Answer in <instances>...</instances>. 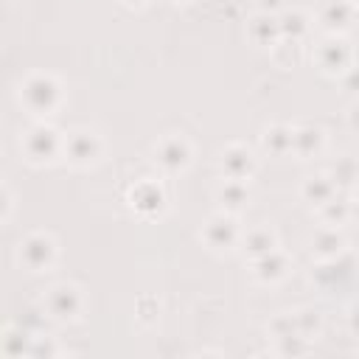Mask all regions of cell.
<instances>
[{"instance_id":"obj_20","label":"cell","mask_w":359,"mask_h":359,"mask_svg":"<svg viewBox=\"0 0 359 359\" xmlns=\"http://www.w3.org/2000/svg\"><path fill=\"white\" fill-rule=\"evenodd\" d=\"M123 3H129V6H146L149 0H123Z\"/></svg>"},{"instance_id":"obj_18","label":"cell","mask_w":359,"mask_h":359,"mask_svg":"<svg viewBox=\"0 0 359 359\" xmlns=\"http://www.w3.org/2000/svg\"><path fill=\"white\" fill-rule=\"evenodd\" d=\"M261 143H264V149L272 151L275 157L292 151V126H280V123H278V126H269V129L261 135Z\"/></svg>"},{"instance_id":"obj_10","label":"cell","mask_w":359,"mask_h":359,"mask_svg":"<svg viewBox=\"0 0 359 359\" xmlns=\"http://www.w3.org/2000/svg\"><path fill=\"white\" fill-rule=\"evenodd\" d=\"M353 11H356L353 0H325L323 8H320V22H323L331 34H339V31H345V28L351 25Z\"/></svg>"},{"instance_id":"obj_16","label":"cell","mask_w":359,"mask_h":359,"mask_svg":"<svg viewBox=\"0 0 359 359\" xmlns=\"http://www.w3.org/2000/svg\"><path fill=\"white\" fill-rule=\"evenodd\" d=\"M334 191H337V185L331 182L328 174H317V177H309L303 182V196L309 202H314V205H325L334 196Z\"/></svg>"},{"instance_id":"obj_7","label":"cell","mask_w":359,"mask_h":359,"mask_svg":"<svg viewBox=\"0 0 359 359\" xmlns=\"http://www.w3.org/2000/svg\"><path fill=\"white\" fill-rule=\"evenodd\" d=\"M202 238L210 250H230L238 241V224H236L233 213H227V210L213 213L202 227Z\"/></svg>"},{"instance_id":"obj_11","label":"cell","mask_w":359,"mask_h":359,"mask_svg":"<svg viewBox=\"0 0 359 359\" xmlns=\"http://www.w3.org/2000/svg\"><path fill=\"white\" fill-rule=\"evenodd\" d=\"M129 202H132L135 210H140V213L149 210L151 213V210H160L165 205V194L154 180H143L129 191Z\"/></svg>"},{"instance_id":"obj_1","label":"cell","mask_w":359,"mask_h":359,"mask_svg":"<svg viewBox=\"0 0 359 359\" xmlns=\"http://www.w3.org/2000/svg\"><path fill=\"white\" fill-rule=\"evenodd\" d=\"M17 98L31 115L45 118L62 104V87L50 73H31L25 81H20Z\"/></svg>"},{"instance_id":"obj_12","label":"cell","mask_w":359,"mask_h":359,"mask_svg":"<svg viewBox=\"0 0 359 359\" xmlns=\"http://www.w3.org/2000/svg\"><path fill=\"white\" fill-rule=\"evenodd\" d=\"M323 149V129L317 126H292V151L297 157H311L320 154Z\"/></svg>"},{"instance_id":"obj_13","label":"cell","mask_w":359,"mask_h":359,"mask_svg":"<svg viewBox=\"0 0 359 359\" xmlns=\"http://www.w3.org/2000/svg\"><path fill=\"white\" fill-rule=\"evenodd\" d=\"M286 266H289L286 255L275 247L272 252L255 258V269H252V272H255V278H258L261 283H275V280H280V278L286 275Z\"/></svg>"},{"instance_id":"obj_22","label":"cell","mask_w":359,"mask_h":359,"mask_svg":"<svg viewBox=\"0 0 359 359\" xmlns=\"http://www.w3.org/2000/svg\"><path fill=\"white\" fill-rule=\"evenodd\" d=\"M177 3H180V0H177ZM182 3H188V0H182Z\"/></svg>"},{"instance_id":"obj_19","label":"cell","mask_w":359,"mask_h":359,"mask_svg":"<svg viewBox=\"0 0 359 359\" xmlns=\"http://www.w3.org/2000/svg\"><path fill=\"white\" fill-rule=\"evenodd\" d=\"M278 22H280V36L286 39H300L309 31V22L300 11H286L283 17H278Z\"/></svg>"},{"instance_id":"obj_9","label":"cell","mask_w":359,"mask_h":359,"mask_svg":"<svg viewBox=\"0 0 359 359\" xmlns=\"http://www.w3.org/2000/svg\"><path fill=\"white\" fill-rule=\"evenodd\" d=\"M219 165H222V177H224V180H241V182H247L250 174H252V168H255V157H252V151H250L247 146L230 143V146L222 151Z\"/></svg>"},{"instance_id":"obj_6","label":"cell","mask_w":359,"mask_h":359,"mask_svg":"<svg viewBox=\"0 0 359 359\" xmlns=\"http://www.w3.org/2000/svg\"><path fill=\"white\" fill-rule=\"evenodd\" d=\"M98 154H101V137L90 129H76L62 140V157L76 168L95 163Z\"/></svg>"},{"instance_id":"obj_15","label":"cell","mask_w":359,"mask_h":359,"mask_svg":"<svg viewBox=\"0 0 359 359\" xmlns=\"http://www.w3.org/2000/svg\"><path fill=\"white\" fill-rule=\"evenodd\" d=\"M250 34L258 45H275L280 39V22L278 17H266V14H258L252 22H250Z\"/></svg>"},{"instance_id":"obj_2","label":"cell","mask_w":359,"mask_h":359,"mask_svg":"<svg viewBox=\"0 0 359 359\" xmlns=\"http://www.w3.org/2000/svg\"><path fill=\"white\" fill-rule=\"evenodd\" d=\"M62 140L65 137L50 123L39 121L20 137V146L31 163H50L56 154H62Z\"/></svg>"},{"instance_id":"obj_5","label":"cell","mask_w":359,"mask_h":359,"mask_svg":"<svg viewBox=\"0 0 359 359\" xmlns=\"http://www.w3.org/2000/svg\"><path fill=\"white\" fill-rule=\"evenodd\" d=\"M314 59H317V65H320L323 73H328V76H345V73L351 70L353 50H351V45H348L339 34H328V36L317 45Z\"/></svg>"},{"instance_id":"obj_14","label":"cell","mask_w":359,"mask_h":359,"mask_svg":"<svg viewBox=\"0 0 359 359\" xmlns=\"http://www.w3.org/2000/svg\"><path fill=\"white\" fill-rule=\"evenodd\" d=\"M216 199L222 202V208H224L227 213H236V210L244 208V202H247V185H244L241 180H224V182L219 185V191H216Z\"/></svg>"},{"instance_id":"obj_8","label":"cell","mask_w":359,"mask_h":359,"mask_svg":"<svg viewBox=\"0 0 359 359\" xmlns=\"http://www.w3.org/2000/svg\"><path fill=\"white\" fill-rule=\"evenodd\" d=\"M154 160L165 171H182L191 163V143L180 135H168L154 146Z\"/></svg>"},{"instance_id":"obj_4","label":"cell","mask_w":359,"mask_h":359,"mask_svg":"<svg viewBox=\"0 0 359 359\" xmlns=\"http://www.w3.org/2000/svg\"><path fill=\"white\" fill-rule=\"evenodd\" d=\"M56 241H53V236H48V233H31V236H25L20 244H17V258H20V264L22 266H28L31 272H45V269H50L53 266V261H56Z\"/></svg>"},{"instance_id":"obj_3","label":"cell","mask_w":359,"mask_h":359,"mask_svg":"<svg viewBox=\"0 0 359 359\" xmlns=\"http://www.w3.org/2000/svg\"><path fill=\"white\" fill-rule=\"evenodd\" d=\"M84 309V294L79 286L73 283H56L45 292L42 297V311L50 317V320H59V323H70L81 314Z\"/></svg>"},{"instance_id":"obj_17","label":"cell","mask_w":359,"mask_h":359,"mask_svg":"<svg viewBox=\"0 0 359 359\" xmlns=\"http://www.w3.org/2000/svg\"><path fill=\"white\" fill-rule=\"evenodd\" d=\"M244 250L250 252L252 261L261 258V255H266V252H272V250H275V233H272L269 227H255V230H250V233L244 236Z\"/></svg>"},{"instance_id":"obj_21","label":"cell","mask_w":359,"mask_h":359,"mask_svg":"<svg viewBox=\"0 0 359 359\" xmlns=\"http://www.w3.org/2000/svg\"><path fill=\"white\" fill-rule=\"evenodd\" d=\"M353 6H359V0H353Z\"/></svg>"}]
</instances>
